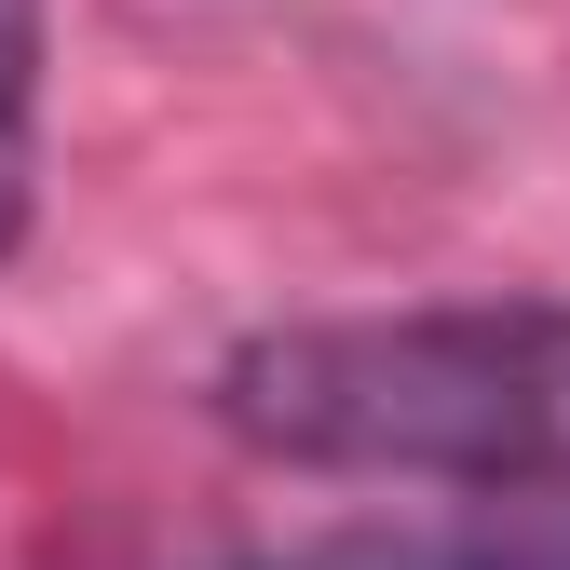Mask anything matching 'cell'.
I'll return each mask as SVG.
<instances>
[{
    "instance_id": "6da1fadb",
    "label": "cell",
    "mask_w": 570,
    "mask_h": 570,
    "mask_svg": "<svg viewBox=\"0 0 570 570\" xmlns=\"http://www.w3.org/2000/svg\"><path fill=\"white\" fill-rule=\"evenodd\" d=\"M218 421L299 475L570 489V299L272 326L218 367Z\"/></svg>"
},
{
    "instance_id": "7a4b0ae2",
    "label": "cell",
    "mask_w": 570,
    "mask_h": 570,
    "mask_svg": "<svg viewBox=\"0 0 570 570\" xmlns=\"http://www.w3.org/2000/svg\"><path fill=\"white\" fill-rule=\"evenodd\" d=\"M272 570H570V489H489L462 517H394V530H326Z\"/></svg>"
},
{
    "instance_id": "3957f363",
    "label": "cell",
    "mask_w": 570,
    "mask_h": 570,
    "mask_svg": "<svg viewBox=\"0 0 570 570\" xmlns=\"http://www.w3.org/2000/svg\"><path fill=\"white\" fill-rule=\"evenodd\" d=\"M28 136H41V14L0 0V258L28 232Z\"/></svg>"
}]
</instances>
